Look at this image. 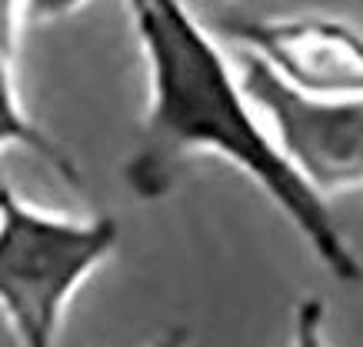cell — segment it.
Masks as SVG:
<instances>
[{
  "instance_id": "cell-1",
  "label": "cell",
  "mask_w": 363,
  "mask_h": 347,
  "mask_svg": "<svg viewBox=\"0 0 363 347\" xmlns=\"http://www.w3.org/2000/svg\"><path fill=\"white\" fill-rule=\"evenodd\" d=\"M123 7L147 80L140 147L127 167L133 191L160 197L187 160L217 157L264 194L333 280L360 284L363 260L337 214L280 160L243 94L237 64L187 0H123Z\"/></svg>"
},
{
  "instance_id": "cell-2",
  "label": "cell",
  "mask_w": 363,
  "mask_h": 347,
  "mask_svg": "<svg viewBox=\"0 0 363 347\" xmlns=\"http://www.w3.org/2000/svg\"><path fill=\"white\" fill-rule=\"evenodd\" d=\"M113 214L37 207L0 180V317L17 347H57L80 287L113 258Z\"/></svg>"
},
{
  "instance_id": "cell-3",
  "label": "cell",
  "mask_w": 363,
  "mask_h": 347,
  "mask_svg": "<svg viewBox=\"0 0 363 347\" xmlns=\"http://www.w3.org/2000/svg\"><path fill=\"white\" fill-rule=\"evenodd\" d=\"M237 77L274 150L303 187L327 204L333 194L363 191V97L300 94L247 54H237Z\"/></svg>"
},
{
  "instance_id": "cell-4",
  "label": "cell",
  "mask_w": 363,
  "mask_h": 347,
  "mask_svg": "<svg viewBox=\"0 0 363 347\" xmlns=\"http://www.w3.org/2000/svg\"><path fill=\"white\" fill-rule=\"evenodd\" d=\"M220 34L286 87L310 97H363V31L337 17H243Z\"/></svg>"
},
{
  "instance_id": "cell-5",
  "label": "cell",
  "mask_w": 363,
  "mask_h": 347,
  "mask_svg": "<svg viewBox=\"0 0 363 347\" xmlns=\"http://www.w3.org/2000/svg\"><path fill=\"white\" fill-rule=\"evenodd\" d=\"M21 147L27 154L40 157L47 167L54 170L60 180L67 184H80V167L77 160L67 154L60 141L47 134L40 123L33 121L27 107L21 101V90H17V80H13V67L7 57H0V154L4 150H13Z\"/></svg>"
},
{
  "instance_id": "cell-6",
  "label": "cell",
  "mask_w": 363,
  "mask_h": 347,
  "mask_svg": "<svg viewBox=\"0 0 363 347\" xmlns=\"http://www.w3.org/2000/svg\"><path fill=\"white\" fill-rule=\"evenodd\" d=\"M286 347H333L327 334V304L320 297H300L290 314Z\"/></svg>"
},
{
  "instance_id": "cell-7",
  "label": "cell",
  "mask_w": 363,
  "mask_h": 347,
  "mask_svg": "<svg viewBox=\"0 0 363 347\" xmlns=\"http://www.w3.org/2000/svg\"><path fill=\"white\" fill-rule=\"evenodd\" d=\"M23 0H0V57L13 60L23 27Z\"/></svg>"
},
{
  "instance_id": "cell-8",
  "label": "cell",
  "mask_w": 363,
  "mask_h": 347,
  "mask_svg": "<svg viewBox=\"0 0 363 347\" xmlns=\"http://www.w3.org/2000/svg\"><path fill=\"white\" fill-rule=\"evenodd\" d=\"M90 0H23V17L33 23H50L64 21L70 13L84 11Z\"/></svg>"
},
{
  "instance_id": "cell-9",
  "label": "cell",
  "mask_w": 363,
  "mask_h": 347,
  "mask_svg": "<svg viewBox=\"0 0 363 347\" xmlns=\"http://www.w3.org/2000/svg\"><path fill=\"white\" fill-rule=\"evenodd\" d=\"M190 344V327H167V331H160L157 337H150V341H143L140 347H187Z\"/></svg>"
}]
</instances>
